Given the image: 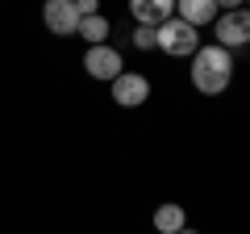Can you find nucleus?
<instances>
[{
    "label": "nucleus",
    "mask_w": 250,
    "mask_h": 234,
    "mask_svg": "<svg viewBox=\"0 0 250 234\" xmlns=\"http://www.w3.org/2000/svg\"><path fill=\"white\" fill-rule=\"evenodd\" d=\"M233 80V59L225 46H196V54H192V84H196V92H205V96H217V92H225Z\"/></svg>",
    "instance_id": "nucleus-1"
},
{
    "label": "nucleus",
    "mask_w": 250,
    "mask_h": 234,
    "mask_svg": "<svg viewBox=\"0 0 250 234\" xmlns=\"http://www.w3.org/2000/svg\"><path fill=\"white\" fill-rule=\"evenodd\" d=\"M154 34H159V50L175 54V59L196 54V46H200V34L188 25V21H179V17H167L163 25H154Z\"/></svg>",
    "instance_id": "nucleus-2"
},
{
    "label": "nucleus",
    "mask_w": 250,
    "mask_h": 234,
    "mask_svg": "<svg viewBox=\"0 0 250 234\" xmlns=\"http://www.w3.org/2000/svg\"><path fill=\"white\" fill-rule=\"evenodd\" d=\"M213 34H217V46L233 50V46H246L250 42V13L246 9H229L225 17H213Z\"/></svg>",
    "instance_id": "nucleus-3"
},
{
    "label": "nucleus",
    "mask_w": 250,
    "mask_h": 234,
    "mask_svg": "<svg viewBox=\"0 0 250 234\" xmlns=\"http://www.w3.org/2000/svg\"><path fill=\"white\" fill-rule=\"evenodd\" d=\"M83 71H88L92 80L113 84L117 75L125 71V67H121V54H117L108 42H100V46H88V54H83Z\"/></svg>",
    "instance_id": "nucleus-4"
},
{
    "label": "nucleus",
    "mask_w": 250,
    "mask_h": 234,
    "mask_svg": "<svg viewBox=\"0 0 250 234\" xmlns=\"http://www.w3.org/2000/svg\"><path fill=\"white\" fill-rule=\"evenodd\" d=\"M113 100L121 109H138V105H146L150 100V80L146 75H138V71H121L113 80Z\"/></svg>",
    "instance_id": "nucleus-5"
},
{
    "label": "nucleus",
    "mask_w": 250,
    "mask_h": 234,
    "mask_svg": "<svg viewBox=\"0 0 250 234\" xmlns=\"http://www.w3.org/2000/svg\"><path fill=\"white\" fill-rule=\"evenodd\" d=\"M42 21L50 34L59 38H71L75 25H80V13H75V0H46L42 4Z\"/></svg>",
    "instance_id": "nucleus-6"
},
{
    "label": "nucleus",
    "mask_w": 250,
    "mask_h": 234,
    "mask_svg": "<svg viewBox=\"0 0 250 234\" xmlns=\"http://www.w3.org/2000/svg\"><path fill=\"white\" fill-rule=\"evenodd\" d=\"M138 25H163L167 17H175V0H129Z\"/></svg>",
    "instance_id": "nucleus-7"
},
{
    "label": "nucleus",
    "mask_w": 250,
    "mask_h": 234,
    "mask_svg": "<svg viewBox=\"0 0 250 234\" xmlns=\"http://www.w3.org/2000/svg\"><path fill=\"white\" fill-rule=\"evenodd\" d=\"M217 13H221V9H217L213 0H175V17H179V21H188L192 29L208 25Z\"/></svg>",
    "instance_id": "nucleus-8"
},
{
    "label": "nucleus",
    "mask_w": 250,
    "mask_h": 234,
    "mask_svg": "<svg viewBox=\"0 0 250 234\" xmlns=\"http://www.w3.org/2000/svg\"><path fill=\"white\" fill-rule=\"evenodd\" d=\"M188 217H184V205H175V201H167V205L154 209V234H175L184 230Z\"/></svg>",
    "instance_id": "nucleus-9"
},
{
    "label": "nucleus",
    "mask_w": 250,
    "mask_h": 234,
    "mask_svg": "<svg viewBox=\"0 0 250 234\" xmlns=\"http://www.w3.org/2000/svg\"><path fill=\"white\" fill-rule=\"evenodd\" d=\"M75 34H80L88 46H100V42L108 38V17H104V13H92V17H80Z\"/></svg>",
    "instance_id": "nucleus-10"
},
{
    "label": "nucleus",
    "mask_w": 250,
    "mask_h": 234,
    "mask_svg": "<svg viewBox=\"0 0 250 234\" xmlns=\"http://www.w3.org/2000/svg\"><path fill=\"white\" fill-rule=\"evenodd\" d=\"M134 46H138V50H159V34H154V25H138L134 29Z\"/></svg>",
    "instance_id": "nucleus-11"
},
{
    "label": "nucleus",
    "mask_w": 250,
    "mask_h": 234,
    "mask_svg": "<svg viewBox=\"0 0 250 234\" xmlns=\"http://www.w3.org/2000/svg\"><path fill=\"white\" fill-rule=\"evenodd\" d=\"M75 13L80 17H92V13H100V0H75Z\"/></svg>",
    "instance_id": "nucleus-12"
},
{
    "label": "nucleus",
    "mask_w": 250,
    "mask_h": 234,
    "mask_svg": "<svg viewBox=\"0 0 250 234\" xmlns=\"http://www.w3.org/2000/svg\"><path fill=\"white\" fill-rule=\"evenodd\" d=\"M213 4H217V9H225V13H229V9H246V0H213Z\"/></svg>",
    "instance_id": "nucleus-13"
},
{
    "label": "nucleus",
    "mask_w": 250,
    "mask_h": 234,
    "mask_svg": "<svg viewBox=\"0 0 250 234\" xmlns=\"http://www.w3.org/2000/svg\"><path fill=\"white\" fill-rule=\"evenodd\" d=\"M175 234H196V230H188V226H184V230H175Z\"/></svg>",
    "instance_id": "nucleus-14"
}]
</instances>
